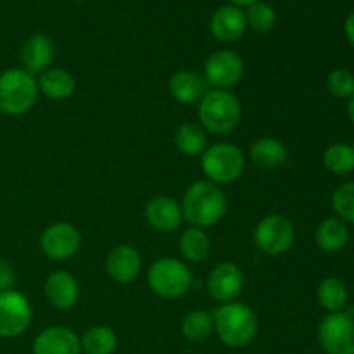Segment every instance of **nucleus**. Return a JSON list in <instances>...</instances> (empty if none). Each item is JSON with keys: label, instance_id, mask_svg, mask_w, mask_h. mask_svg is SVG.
<instances>
[{"label": "nucleus", "instance_id": "obj_1", "mask_svg": "<svg viewBox=\"0 0 354 354\" xmlns=\"http://www.w3.org/2000/svg\"><path fill=\"white\" fill-rule=\"evenodd\" d=\"M227 209V199L220 187L213 182L192 183L183 196L182 214L196 228H207L216 225Z\"/></svg>", "mask_w": 354, "mask_h": 354}, {"label": "nucleus", "instance_id": "obj_2", "mask_svg": "<svg viewBox=\"0 0 354 354\" xmlns=\"http://www.w3.org/2000/svg\"><path fill=\"white\" fill-rule=\"evenodd\" d=\"M214 330L228 348H244L254 341L258 334V317L242 303H225L213 315Z\"/></svg>", "mask_w": 354, "mask_h": 354}, {"label": "nucleus", "instance_id": "obj_3", "mask_svg": "<svg viewBox=\"0 0 354 354\" xmlns=\"http://www.w3.org/2000/svg\"><path fill=\"white\" fill-rule=\"evenodd\" d=\"M199 121L211 133H230L241 121V102L227 90H209L201 97Z\"/></svg>", "mask_w": 354, "mask_h": 354}, {"label": "nucleus", "instance_id": "obj_4", "mask_svg": "<svg viewBox=\"0 0 354 354\" xmlns=\"http://www.w3.org/2000/svg\"><path fill=\"white\" fill-rule=\"evenodd\" d=\"M38 83L26 69L12 68L0 75V111L9 116H19L35 106Z\"/></svg>", "mask_w": 354, "mask_h": 354}, {"label": "nucleus", "instance_id": "obj_5", "mask_svg": "<svg viewBox=\"0 0 354 354\" xmlns=\"http://www.w3.org/2000/svg\"><path fill=\"white\" fill-rule=\"evenodd\" d=\"M245 166L244 154L237 145L232 144H216L203 152V168L204 175L213 183H232L242 175Z\"/></svg>", "mask_w": 354, "mask_h": 354}, {"label": "nucleus", "instance_id": "obj_6", "mask_svg": "<svg viewBox=\"0 0 354 354\" xmlns=\"http://www.w3.org/2000/svg\"><path fill=\"white\" fill-rule=\"evenodd\" d=\"M147 282L149 287L158 296L173 299V297L183 296L190 289L192 275H190V270L187 268L185 263L176 261L173 258H165L158 259L151 266Z\"/></svg>", "mask_w": 354, "mask_h": 354}, {"label": "nucleus", "instance_id": "obj_7", "mask_svg": "<svg viewBox=\"0 0 354 354\" xmlns=\"http://www.w3.org/2000/svg\"><path fill=\"white\" fill-rule=\"evenodd\" d=\"M318 342L325 354H354V318L349 313H328L318 327Z\"/></svg>", "mask_w": 354, "mask_h": 354}, {"label": "nucleus", "instance_id": "obj_8", "mask_svg": "<svg viewBox=\"0 0 354 354\" xmlns=\"http://www.w3.org/2000/svg\"><path fill=\"white\" fill-rule=\"evenodd\" d=\"M254 242L266 256H279L289 251L294 242V227L282 214L263 218L254 230Z\"/></svg>", "mask_w": 354, "mask_h": 354}, {"label": "nucleus", "instance_id": "obj_9", "mask_svg": "<svg viewBox=\"0 0 354 354\" xmlns=\"http://www.w3.org/2000/svg\"><path fill=\"white\" fill-rule=\"evenodd\" d=\"M31 322V306L17 290L0 292V337H17Z\"/></svg>", "mask_w": 354, "mask_h": 354}, {"label": "nucleus", "instance_id": "obj_10", "mask_svg": "<svg viewBox=\"0 0 354 354\" xmlns=\"http://www.w3.org/2000/svg\"><path fill=\"white\" fill-rule=\"evenodd\" d=\"M242 75H244V62L232 50L214 52L204 64V76L218 90H227L237 85Z\"/></svg>", "mask_w": 354, "mask_h": 354}, {"label": "nucleus", "instance_id": "obj_11", "mask_svg": "<svg viewBox=\"0 0 354 354\" xmlns=\"http://www.w3.org/2000/svg\"><path fill=\"white\" fill-rule=\"evenodd\" d=\"M78 230L69 223H54L45 228L40 237V248L50 259H68L80 249Z\"/></svg>", "mask_w": 354, "mask_h": 354}, {"label": "nucleus", "instance_id": "obj_12", "mask_svg": "<svg viewBox=\"0 0 354 354\" xmlns=\"http://www.w3.org/2000/svg\"><path fill=\"white\" fill-rule=\"evenodd\" d=\"M244 287V273L232 263H221L211 270L207 277V290L211 297L220 303H230Z\"/></svg>", "mask_w": 354, "mask_h": 354}, {"label": "nucleus", "instance_id": "obj_13", "mask_svg": "<svg viewBox=\"0 0 354 354\" xmlns=\"http://www.w3.org/2000/svg\"><path fill=\"white\" fill-rule=\"evenodd\" d=\"M142 268L140 254L131 245H116L111 249L106 259V270L113 280L120 283H130L131 280L137 279Z\"/></svg>", "mask_w": 354, "mask_h": 354}, {"label": "nucleus", "instance_id": "obj_14", "mask_svg": "<svg viewBox=\"0 0 354 354\" xmlns=\"http://www.w3.org/2000/svg\"><path fill=\"white\" fill-rule=\"evenodd\" d=\"M78 335L66 327L45 328L33 342V354H80Z\"/></svg>", "mask_w": 354, "mask_h": 354}, {"label": "nucleus", "instance_id": "obj_15", "mask_svg": "<svg viewBox=\"0 0 354 354\" xmlns=\"http://www.w3.org/2000/svg\"><path fill=\"white\" fill-rule=\"evenodd\" d=\"M182 209L171 197L158 196L145 204V220L154 230L168 232L176 230L182 223Z\"/></svg>", "mask_w": 354, "mask_h": 354}, {"label": "nucleus", "instance_id": "obj_16", "mask_svg": "<svg viewBox=\"0 0 354 354\" xmlns=\"http://www.w3.org/2000/svg\"><path fill=\"white\" fill-rule=\"evenodd\" d=\"M211 33L220 41H234L245 33L248 21L241 7L223 6L211 17Z\"/></svg>", "mask_w": 354, "mask_h": 354}, {"label": "nucleus", "instance_id": "obj_17", "mask_svg": "<svg viewBox=\"0 0 354 354\" xmlns=\"http://www.w3.org/2000/svg\"><path fill=\"white\" fill-rule=\"evenodd\" d=\"M52 59H54V44L47 35H33L21 47V61L30 75L47 71Z\"/></svg>", "mask_w": 354, "mask_h": 354}, {"label": "nucleus", "instance_id": "obj_18", "mask_svg": "<svg viewBox=\"0 0 354 354\" xmlns=\"http://www.w3.org/2000/svg\"><path fill=\"white\" fill-rule=\"evenodd\" d=\"M45 296L52 306L69 310L80 297V287L75 277L68 272H54L45 282Z\"/></svg>", "mask_w": 354, "mask_h": 354}, {"label": "nucleus", "instance_id": "obj_19", "mask_svg": "<svg viewBox=\"0 0 354 354\" xmlns=\"http://www.w3.org/2000/svg\"><path fill=\"white\" fill-rule=\"evenodd\" d=\"M315 241L324 252H328V254L339 252L349 241L348 223H344L337 216L327 218L318 225L315 232Z\"/></svg>", "mask_w": 354, "mask_h": 354}, {"label": "nucleus", "instance_id": "obj_20", "mask_svg": "<svg viewBox=\"0 0 354 354\" xmlns=\"http://www.w3.org/2000/svg\"><path fill=\"white\" fill-rule=\"evenodd\" d=\"M38 90L47 99L64 100L71 97L76 90V82L66 69L50 68L44 71L38 78Z\"/></svg>", "mask_w": 354, "mask_h": 354}, {"label": "nucleus", "instance_id": "obj_21", "mask_svg": "<svg viewBox=\"0 0 354 354\" xmlns=\"http://www.w3.org/2000/svg\"><path fill=\"white\" fill-rule=\"evenodd\" d=\"M249 156H251V161L254 162L256 166L265 169L279 168L280 165H283L287 159V149L286 145L280 140L272 137L259 138L252 144L251 151H249Z\"/></svg>", "mask_w": 354, "mask_h": 354}, {"label": "nucleus", "instance_id": "obj_22", "mask_svg": "<svg viewBox=\"0 0 354 354\" xmlns=\"http://www.w3.org/2000/svg\"><path fill=\"white\" fill-rule=\"evenodd\" d=\"M169 93L182 104H192L204 95V80L192 71H176L169 78Z\"/></svg>", "mask_w": 354, "mask_h": 354}, {"label": "nucleus", "instance_id": "obj_23", "mask_svg": "<svg viewBox=\"0 0 354 354\" xmlns=\"http://www.w3.org/2000/svg\"><path fill=\"white\" fill-rule=\"evenodd\" d=\"M318 303L328 313H341L348 306L349 292L346 283L337 277H327L317 289Z\"/></svg>", "mask_w": 354, "mask_h": 354}, {"label": "nucleus", "instance_id": "obj_24", "mask_svg": "<svg viewBox=\"0 0 354 354\" xmlns=\"http://www.w3.org/2000/svg\"><path fill=\"white\" fill-rule=\"evenodd\" d=\"M175 145L182 154L196 158L206 149V133L199 124L183 123L175 133Z\"/></svg>", "mask_w": 354, "mask_h": 354}, {"label": "nucleus", "instance_id": "obj_25", "mask_svg": "<svg viewBox=\"0 0 354 354\" xmlns=\"http://www.w3.org/2000/svg\"><path fill=\"white\" fill-rule=\"evenodd\" d=\"M82 349L85 354H113L118 346V339L109 327H92L83 334Z\"/></svg>", "mask_w": 354, "mask_h": 354}, {"label": "nucleus", "instance_id": "obj_26", "mask_svg": "<svg viewBox=\"0 0 354 354\" xmlns=\"http://www.w3.org/2000/svg\"><path fill=\"white\" fill-rule=\"evenodd\" d=\"M324 165L334 175H349L354 171V147L344 142L332 144L325 149Z\"/></svg>", "mask_w": 354, "mask_h": 354}, {"label": "nucleus", "instance_id": "obj_27", "mask_svg": "<svg viewBox=\"0 0 354 354\" xmlns=\"http://www.w3.org/2000/svg\"><path fill=\"white\" fill-rule=\"evenodd\" d=\"M209 237L201 228H189V230L183 232L182 239H180V251H182L183 258L192 263L206 259L209 254Z\"/></svg>", "mask_w": 354, "mask_h": 354}, {"label": "nucleus", "instance_id": "obj_28", "mask_svg": "<svg viewBox=\"0 0 354 354\" xmlns=\"http://www.w3.org/2000/svg\"><path fill=\"white\" fill-rule=\"evenodd\" d=\"M214 330V322L213 317L206 311H190L182 322V334L187 341L201 342L211 335Z\"/></svg>", "mask_w": 354, "mask_h": 354}, {"label": "nucleus", "instance_id": "obj_29", "mask_svg": "<svg viewBox=\"0 0 354 354\" xmlns=\"http://www.w3.org/2000/svg\"><path fill=\"white\" fill-rule=\"evenodd\" d=\"M244 14L248 26H251L256 33H268L277 23V12L273 10L272 6L265 2L252 3V6L248 7V12Z\"/></svg>", "mask_w": 354, "mask_h": 354}, {"label": "nucleus", "instance_id": "obj_30", "mask_svg": "<svg viewBox=\"0 0 354 354\" xmlns=\"http://www.w3.org/2000/svg\"><path fill=\"white\" fill-rule=\"evenodd\" d=\"M332 207L344 223H354V182L342 183L334 190Z\"/></svg>", "mask_w": 354, "mask_h": 354}, {"label": "nucleus", "instance_id": "obj_31", "mask_svg": "<svg viewBox=\"0 0 354 354\" xmlns=\"http://www.w3.org/2000/svg\"><path fill=\"white\" fill-rule=\"evenodd\" d=\"M327 88L335 99L349 100L354 95V75L346 68H335L327 76Z\"/></svg>", "mask_w": 354, "mask_h": 354}, {"label": "nucleus", "instance_id": "obj_32", "mask_svg": "<svg viewBox=\"0 0 354 354\" xmlns=\"http://www.w3.org/2000/svg\"><path fill=\"white\" fill-rule=\"evenodd\" d=\"M14 280H16V275H14L12 266L3 261V259H0V292L9 290L14 286Z\"/></svg>", "mask_w": 354, "mask_h": 354}, {"label": "nucleus", "instance_id": "obj_33", "mask_svg": "<svg viewBox=\"0 0 354 354\" xmlns=\"http://www.w3.org/2000/svg\"><path fill=\"white\" fill-rule=\"evenodd\" d=\"M344 31H346V37H348L349 44H351L353 47H354V12L349 14L348 19H346Z\"/></svg>", "mask_w": 354, "mask_h": 354}, {"label": "nucleus", "instance_id": "obj_34", "mask_svg": "<svg viewBox=\"0 0 354 354\" xmlns=\"http://www.w3.org/2000/svg\"><path fill=\"white\" fill-rule=\"evenodd\" d=\"M259 2V0H230V6H235V7H249L252 6V3Z\"/></svg>", "mask_w": 354, "mask_h": 354}, {"label": "nucleus", "instance_id": "obj_35", "mask_svg": "<svg viewBox=\"0 0 354 354\" xmlns=\"http://www.w3.org/2000/svg\"><path fill=\"white\" fill-rule=\"evenodd\" d=\"M348 116L349 120H351V123L354 124V95L348 100Z\"/></svg>", "mask_w": 354, "mask_h": 354}, {"label": "nucleus", "instance_id": "obj_36", "mask_svg": "<svg viewBox=\"0 0 354 354\" xmlns=\"http://www.w3.org/2000/svg\"><path fill=\"white\" fill-rule=\"evenodd\" d=\"M76 2H85V0H76Z\"/></svg>", "mask_w": 354, "mask_h": 354}]
</instances>
